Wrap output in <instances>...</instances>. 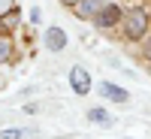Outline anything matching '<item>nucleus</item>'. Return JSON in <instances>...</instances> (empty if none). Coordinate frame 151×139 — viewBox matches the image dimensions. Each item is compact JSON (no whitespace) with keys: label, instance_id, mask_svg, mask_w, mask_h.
Listing matches in <instances>:
<instances>
[{"label":"nucleus","instance_id":"obj_1","mask_svg":"<svg viewBox=\"0 0 151 139\" xmlns=\"http://www.w3.org/2000/svg\"><path fill=\"white\" fill-rule=\"evenodd\" d=\"M148 12L142 6H133L127 15H124V33L130 36V40H142V36L148 33Z\"/></svg>","mask_w":151,"mask_h":139},{"label":"nucleus","instance_id":"obj_2","mask_svg":"<svg viewBox=\"0 0 151 139\" xmlns=\"http://www.w3.org/2000/svg\"><path fill=\"white\" fill-rule=\"evenodd\" d=\"M94 21H97V27H115V24L121 21V9H118L115 3H106Z\"/></svg>","mask_w":151,"mask_h":139},{"label":"nucleus","instance_id":"obj_3","mask_svg":"<svg viewBox=\"0 0 151 139\" xmlns=\"http://www.w3.org/2000/svg\"><path fill=\"white\" fill-rule=\"evenodd\" d=\"M70 85H73L76 94H88L91 91V76H88L82 67H73L70 70Z\"/></svg>","mask_w":151,"mask_h":139},{"label":"nucleus","instance_id":"obj_4","mask_svg":"<svg viewBox=\"0 0 151 139\" xmlns=\"http://www.w3.org/2000/svg\"><path fill=\"white\" fill-rule=\"evenodd\" d=\"M45 48H52V52L67 48V33L60 30V27H48L45 30Z\"/></svg>","mask_w":151,"mask_h":139},{"label":"nucleus","instance_id":"obj_5","mask_svg":"<svg viewBox=\"0 0 151 139\" xmlns=\"http://www.w3.org/2000/svg\"><path fill=\"white\" fill-rule=\"evenodd\" d=\"M103 6H106L103 0H79V3H76V12H79L82 18H97Z\"/></svg>","mask_w":151,"mask_h":139},{"label":"nucleus","instance_id":"obj_6","mask_svg":"<svg viewBox=\"0 0 151 139\" xmlns=\"http://www.w3.org/2000/svg\"><path fill=\"white\" fill-rule=\"evenodd\" d=\"M109 100H115V103H127L130 100V94L124 91V88H118V85H112V82H103V88H100Z\"/></svg>","mask_w":151,"mask_h":139},{"label":"nucleus","instance_id":"obj_7","mask_svg":"<svg viewBox=\"0 0 151 139\" xmlns=\"http://www.w3.org/2000/svg\"><path fill=\"white\" fill-rule=\"evenodd\" d=\"M88 118H91L94 124H100V127H109V124H112V118H109L106 109H91V112H88Z\"/></svg>","mask_w":151,"mask_h":139},{"label":"nucleus","instance_id":"obj_8","mask_svg":"<svg viewBox=\"0 0 151 139\" xmlns=\"http://www.w3.org/2000/svg\"><path fill=\"white\" fill-rule=\"evenodd\" d=\"M9 58H12V40L0 33V64H6Z\"/></svg>","mask_w":151,"mask_h":139},{"label":"nucleus","instance_id":"obj_9","mask_svg":"<svg viewBox=\"0 0 151 139\" xmlns=\"http://www.w3.org/2000/svg\"><path fill=\"white\" fill-rule=\"evenodd\" d=\"M24 136H33V130H3L0 139H24Z\"/></svg>","mask_w":151,"mask_h":139},{"label":"nucleus","instance_id":"obj_10","mask_svg":"<svg viewBox=\"0 0 151 139\" xmlns=\"http://www.w3.org/2000/svg\"><path fill=\"white\" fill-rule=\"evenodd\" d=\"M6 12H12V0H0V15H6Z\"/></svg>","mask_w":151,"mask_h":139},{"label":"nucleus","instance_id":"obj_11","mask_svg":"<svg viewBox=\"0 0 151 139\" xmlns=\"http://www.w3.org/2000/svg\"><path fill=\"white\" fill-rule=\"evenodd\" d=\"M64 3H70V6H76V3H79V0H64Z\"/></svg>","mask_w":151,"mask_h":139},{"label":"nucleus","instance_id":"obj_12","mask_svg":"<svg viewBox=\"0 0 151 139\" xmlns=\"http://www.w3.org/2000/svg\"><path fill=\"white\" fill-rule=\"evenodd\" d=\"M148 48H151V45H148Z\"/></svg>","mask_w":151,"mask_h":139}]
</instances>
